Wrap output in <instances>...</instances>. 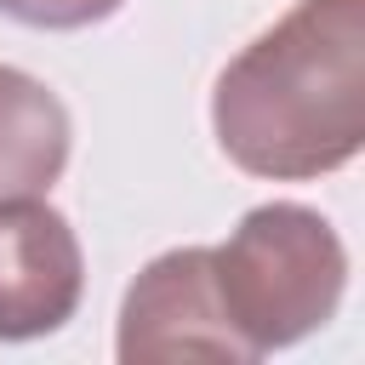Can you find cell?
Here are the masks:
<instances>
[{"label":"cell","mask_w":365,"mask_h":365,"mask_svg":"<svg viewBox=\"0 0 365 365\" xmlns=\"http://www.w3.org/2000/svg\"><path fill=\"white\" fill-rule=\"evenodd\" d=\"M211 268L222 308L257 359L314 336L348 291V245L319 211L291 200L251 205L240 228L211 245Z\"/></svg>","instance_id":"cell-2"},{"label":"cell","mask_w":365,"mask_h":365,"mask_svg":"<svg viewBox=\"0 0 365 365\" xmlns=\"http://www.w3.org/2000/svg\"><path fill=\"white\" fill-rule=\"evenodd\" d=\"M86 257L57 205L40 194L0 200V342H34L74 319Z\"/></svg>","instance_id":"cell-4"},{"label":"cell","mask_w":365,"mask_h":365,"mask_svg":"<svg viewBox=\"0 0 365 365\" xmlns=\"http://www.w3.org/2000/svg\"><path fill=\"white\" fill-rule=\"evenodd\" d=\"M114 354L125 365H177V359H211V365H251L257 354L234 331L211 245H177L160 251L120 302V336Z\"/></svg>","instance_id":"cell-3"},{"label":"cell","mask_w":365,"mask_h":365,"mask_svg":"<svg viewBox=\"0 0 365 365\" xmlns=\"http://www.w3.org/2000/svg\"><path fill=\"white\" fill-rule=\"evenodd\" d=\"M120 6L125 0H0V11L29 29H91Z\"/></svg>","instance_id":"cell-6"},{"label":"cell","mask_w":365,"mask_h":365,"mask_svg":"<svg viewBox=\"0 0 365 365\" xmlns=\"http://www.w3.org/2000/svg\"><path fill=\"white\" fill-rule=\"evenodd\" d=\"M68 108L34 74L0 63V200L46 194L68 165Z\"/></svg>","instance_id":"cell-5"},{"label":"cell","mask_w":365,"mask_h":365,"mask_svg":"<svg viewBox=\"0 0 365 365\" xmlns=\"http://www.w3.org/2000/svg\"><path fill=\"white\" fill-rule=\"evenodd\" d=\"M217 148L274 182L342 171L365 148V0H297L211 91Z\"/></svg>","instance_id":"cell-1"}]
</instances>
